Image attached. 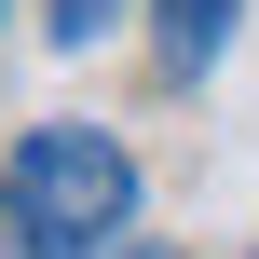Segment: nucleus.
Wrapping results in <instances>:
<instances>
[{
    "instance_id": "f257e3e1",
    "label": "nucleus",
    "mask_w": 259,
    "mask_h": 259,
    "mask_svg": "<svg viewBox=\"0 0 259 259\" xmlns=\"http://www.w3.org/2000/svg\"><path fill=\"white\" fill-rule=\"evenodd\" d=\"M0 232L27 259H96L109 232H137V164L96 123H27L0 164Z\"/></svg>"
},
{
    "instance_id": "f03ea898",
    "label": "nucleus",
    "mask_w": 259,
    "mask_h": 259,
    "mask_svg": "<svg viewBox=\"0 0 259 259\" xmlns=\"http://www.w3.org/2000/svg\"><path fill=\"white\" fill-rule=\"evenodd\" d=\"M232 14H246V0H150V27H164V68H219Z\"/></svg>"
},
{
    "instance_id": "7ed1b4c3",
    "label": "nucleus",
    "mask_w": 259,
    "mask_h": 259,
    "mask_svg": "<svg viewBox=\"0 0 259 259\" xmlns=\"http://www.w3.org/2000/svg\"><path fill=\"white\" fill-rule=\"evenodd\" d=\"M109 14H123V0H55V41L82 55V41H109Z\"/></svg>"
},
{
    "instance_id": "20e7f679",
    "label": "nucleus",
    "mask_w": 259,
    "mask_h": 259,
    "mask_svg": "<svg viewBox=\"0 0 259 259\" xmlns=\"http://www.w3.org/2000/svg\"><path fill=\"white\" fill-rule=\"evenodd\" d=\"M96 259H178V246H150V232H109V246H96Z\"/></svg>"
}]
</instances>
